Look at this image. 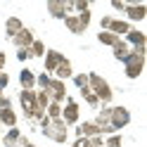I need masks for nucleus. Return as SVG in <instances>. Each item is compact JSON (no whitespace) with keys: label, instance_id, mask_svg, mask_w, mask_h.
<instances>
[{"label":"nucleus","instance_id":"nucleus-1","mask_svg":"<svg viewBox=\"0 0 147 147\" xmlns=\"http://www.w3.org/2000/svg\"><path fill=\"white\" fill-rule=\"evenodd\" d=\"M40 131L45 138H50V140L55 142H67V138H69V126L62 121V119H40Z\"/></svg>","mask_w":147,"mask_h":147},{"label":"nucleus","instance_id":"nucleus-2","mask_svg":"<svg viewBox=\"0 0 147 147\" xmlns=\"http://www.w3.org/2000/svg\"><path fill=\"white\" fill-rule=\"evenodd\" d=\"M88 88L95 93V97L100 100V105H109V102H112L114 90H112V86H109L100 74H95V71L88 74Z\"/></svg>","mask_w":147,"mask_h":147},{"label":"nucleus","instance_id":"nucleus-3","mask_svg":"<svg viewBox=\"0 0 147 147\" xmlns=\"http://www.w3.org/2000/svg\"><path fill=\"white\" fill-rule=\"evenodd\" d=\"M109 123H112L114 131H121L131 123V112L126 107H112V114H109Z\"/></svg>","mask_w":147,"mask_h":147},{"label":"nucleus","instance_id":"nucleus-4","mask_svg":"<svg viewBox=\"0 0 147 147\" xmlns=\"http://www.w3.org/2000/svg\"><path fill=\"white\" fill-rule=\"evenodd\" d=\"M48 12L50 17H55V19H62L64 17L74 14V3H62V0H48Z\"/></svg>","mask_w":147,"mask_h":147},{"label":"nucleus","instance_id":"nucleus-5","mask_svg":"<svg viewBox=\"0 0 147 147\" xmlns=\"http://www.w3.org/2000/svg\"><path fill=\"white\" fill-rule=\"evenodd\" d=\"M45 93L50 95V102H57V105L67 102V83H64V81L50 78V86H48V90H45Z\"/></svg>","mask_w":147,"mask_h":147},{"label":"nucleus","instance_id":"nucleus-6","mask_svg":"<svg viewBox=\"0 0 147 147\" xmlns=\"http://www.w3.org/2000/svg\"><path fill=\"white\" fill-rule=\"evenodd\" d=\"M78 116H81V109H78V102H74L71 97H67V105L62 107V121L67 123V126H74V123H78Z\"/></svg>","mask_w":147,"mask_h":147},{"label":"nucleus","instance_id":"nucleus-7","mask_svg":"<svg viewBox=\"0 0 147 147\" xmlns=\"http://www.w3.org/2000/svg\"><path fill=\"white\" fill-rule=\"evenodd\" d=\"M126 22H142L147 17V5L145 3H126Z\"/></svg>","mask_w":147,"mask_h":147},{"label":"nucleus","instance_id":"nucleus-8","mask_svg":"<svg viewBox=\"0 0 147 147\" xmlns=\"http://www.w3.org/2000/svg\"><path fill=\"white\" fill-rule=\"evenodd\" d=\"M67 59L59 50H45V74H55V69Z\"/></svg>","mask_w":147,"mask_h":147},{"label":"nucleus","instance_id":"nucleus-9","mask_svg":"<svg viewBox=\"0 0 147 147\" xmlns=\"http://www.w3.org/2000/svg\"><path fill=\"white\" fill-rule=\"evenodd\" d=\"M95 135H100V128L95 121H83L76 126V138H95Z\"/></svg>","mask_w":147,"mask_h":147},{"label":"nucleus","instance_id":"nucleus-10","mask_svg":"<svg viewBox=\"0 0 147 147\" xmlns=\"http://www.w3.org/2000/svg\"><path fill=\"white\" fill-rule=\"evenodd\" d=\"M19 105L24 109V114L29 116L31 109L36 107V90H22V93H19Z\"/></svg>","mask_w":147,"mask_h":147},{"label":"nucleus","instance_id":"nucleus-11","mask_svg":"<svg viewBox=\"0 0 147 147\" xmlns=\"http://www.w3.org/2000/svg\"><path fill=\"white\" fill-rule=\"evenodd\" d=\"M64 26H67L71 33H76V36L86 33V29H88V26L78 19V14H69V17H64Z\"/></svg>","mask_w":147,"mask_h":147},{"label":"nucleus","instance_id":"nucleus-12","mask_svg":"<svg viewBox=\"0 0 147 147\" xmlns=\"http://www.w3.org/2000/svg\"><path fill=\"white\" fill-rule=\"evenodd\" d=\"M33 40H36V38H33V31H31V29H26V26H24V29L12 38V43L17 45V48H31V43H33Z\"/></svg>","mask_w":147,"mask_h":147},{"label":"nucleus","instance_id":"nucleus-13","mask_svg":"<svg viewBox=\"0 0 147 147\" xmlns=\"http://www.w3.org/2000/svg\"><path fill=\"white\" fill-rule=\"evenodd\" d=\"M133 29V26L131 24H128L126 19H114V17H112V22H109V33H114V36H119V38H121V36H126L128 31H131Z\"/></svg>","mask_w":147,"mask_h":147},{"label":"nucleus","instance_id":"nucleus-14","mask_svg":"<svg viewBox=\"0 0 147 147\" xmlns=\"http://www.w3.org/2000/svg\"><path fill=\"white\" fill-rule=\"evenodd\" d=\"M123 40L131 45V48H140V45H145V43H147V36H145L140 29H131V31L123 36Z\"/></svg>","mask_w":147,"mask_h":147},{"label":"nucleus","instance_id":"nucleus-15","mask_svg":"<svg viewBox=\"0 0 147 147\" xmlns=\"http://www.w3.org/2000/svg\"><path fill=\"white\" fill-rule=\"evenodd\" d=\"M19 83H22V90H36V74L31 69H22L19 71Z\"/></svg>","mask_w":147,"mask_h":147},{"label":"nucleus","instance_id":"nucleus-16","mask_svg":"<svg viewBox=\"0 0 147 147\" xmlns=\"http://www.w3.org/2000/svg\"><path fill=\"white\" fill-rule=\"evenodd\" d=\"M22 29H24V24H22L19 17H10V19L5 22V33H7V38H14Z\"/></svg>","mask_w":147,"mask_h":147},{"label":"nucleus","instance_id":"nucleus-17","mask_svg":"<svg viewBox=\"0 0 147 147\" xmlns=\"http://www.w3.org/2000/svg\"><path fill=\"white\" fill-rule=\"evenodd\" d=\"M71 76H74L71 62H69V59H64V62L59 64V67L55 69V78H57V81H67V78H71Z\"/></svg>","mask_w":147,"mask_h":147},{"label":"nucleus","instance_id":"nucleus-18","mask_svg":"<svg viewBox=\"0 0 147 147\" xmlns=\"http://www.w3.org/2000/svg\"><path fill=\"white\" fill-rule=\"evenodd\" d=\"M112 52H114V57H116L119 62H126V59H128V52H131V45L121 38V40H119L114 48H112Z\"/></svg>","mask_w":147,"mask_h":147},{"label":"nucleus","instance_id":"nucleus-19","mask_svg":"<svg viewBox=\"0 0 147 147\" xmlns=\"http://www.w3.org/2000/svg\"><path fill=\"white\" fill-rule=\"evenodd\" d=\"M0 126H7V128H14L17 126L14 109H0Z\"/></svg>","mask_w":147,"mask_h":147},{"label":"nucleus","instance_id":"nucleus-20","mask_svg":"<svg viewBox=\"0 0 147 147\" xmlns=\"http://www.w3.org/2000/svg\"><path fill=\"white\" fill-rule=\"evenodd\" d=\"M109 114H112V107H109V105H105V107L97 112V116L93 119V121L97 123V128H102V126H109Z\"/></svg>","mask_w":147,"mask_h":147},{"label":"nucleus","instance_id":"nucleus-21","mask_svg":"<svg viewBox=\"0 0 147 147\" xmlns=\"http://www.w3.org/2000/svg\"><path fill=\"white\" fill-rule=\"evenodd\" d=\"M19 138H22V131L14 126V128H10V131H7V133L3 135V140H0V142H3V145H10V147H14Z\"/></svg>","mask_w":147,"mask_h":147},{"label":"nucleus","instance_id":"nucleus-22","mask_svg":"<svg viewBox=\"0 0 147 147\" xmlns=\"http://www.w3.org/2000/svg\"><path fill=\"white\" fill-rule=\"evenodd\" d=\"M97 40L102 43V45H109V48H114V45L121 40V38H119V36H114V33H109V31H100V33H97Z\"/></svg>","mask_w":147,"mask_h":147},{"label":"nucleus","instance_id":"nucleus-23","mask_svg":"<svg viewBox=\"0 0 147 147\" xmlns=\"http://www.w3.org/2000/svg\"><path fill=\"white\" fill-rule=\"evenodd\" d=\"M81 95H83V100H86L90 107H100V100L95 97V93H93V90H90L88 86H86V88H81Z\"/></svg>","mask_w":147,"mask_h":147},{"label":"nucleus","instance_id":"nucleus-24","mask_svg":"<svg viewBox=\"0 0 147 147\" xmlns=\"http://www.w3.org/2000/svg\"><path fill=\"white\" fill-rule=\"evenodd\" d=\"M29 52H31V57H45V43L43 40H33Z\"/></svg>","mask_w":147,"mask_h":147},{"label":"nucleus","instance_id":"nucleus-25","mask_svg":"<svg viewBox=\"0 0 147 147\" xmlns=\"http://www.w3.org/2000/svg\"><path fill=\"white\" fill-rule=\"evenodd\" d=\"M45 116H48V119H59V116H62V105L50 102L48 109H45Z\"/></svg>","mask_w":147,"mask_h":147},{"label":"nucleus","instance_id":"nucleus-26","mask_svg":"<svg viewBox=\"0 0 147 147\" xmlns=\"http://www.w3.org/2000/svg\"><path fill=\"white\" fill-rule=\"evenodd\" d=\"M50 74H36V86H38V90H48V86H50Z\"/></svg>","mask_w":147,"mask_h":147},{"label":"nucleus","instance_id":"nucleus-27","mask_svg":"<svg viewBox=\"0 0 147 147\" xmlns=\"http://www.w3.org/2000/svg\"><path fill=\"white\" fill-rule=\"evenodd\" d=\"M123 145V138L119 135V133H114V135H109L107 140H105V147H121Z\"/></svg>","mask_w":147,"mask_h":147},{"label":"nucleus","instance_id":"nucleus-28","mask_svg":"<svg viewBox=\"0 0 147 147\" xmlns=\"http://www.w3.org/2000/svg\"><path fill=\"white\" fill-rule=\"evenodd\" d=\"M71 81H74V83H76V88L81 90V88H86V86H88V74H74Z\"/></svg>","mask_w":147,"mask_h":147},{"label":"nucleus","instance_id":"nucleus-29","mask_svg":"<svg viewBox=\"0 0 147 147\" xmlns=\"http://www.w3.org/2000/svg\"><path fill=\"white\" fill-rule=\"evenodd\" d=\"M74 10H76V12L81 14V12L90 10V3H88V0H76V3H74Z\"/></svg>","mask_w":147,"mask_h":147},{"label":"nucleus","instance_id":"nucleus-30","mask_svg":"<svg viewBox=\"0 0 147 147\" xmlns=\"http://www.w3.org/2000/svg\"><path fill=\"white\" fill-rule=\"evenodd\" d=\"M17 59H19V62L31 59V52H29V48H17Z\"/></svg>","mask_w":147,"mask_h":147},{"label":"nucleus","instance_id":"nucleus-31","mask_svg":"<svg viewBox=\"0 0 147 147\" xmlns=\"http://www.w3.org/2000/svg\"><path fill=\"white\" fill-rule=\"evenodd\" d=\"M0 109H12V100L7 95H0Z\"/></svg>","mask_w":147,"mask_h":147},{"label":"nucleus","instance_id":"nucleus-32","mask_svg":"<svg viewBox=\"0 0 147 147\" xmlns=\"http://www.w3.org/2000/svg\"><path fill=\"white\" fill-rule=\"evenodd\" d=\"M7 83H10V76H7L5 71H0V93H3V90L7 88Z\"/></svg>","mask_w":147,"mask_h":147},{"label":"nucleus","instance_id":"nucleus-33","mask_svg":"<svg viewBox=\"0 0 147 147\" xmlns=\"http://www.w3.org/2000/svg\"><path fill=\"white\" fill-rule=\"evenodd\" d=\"M71 147H90V142H88V138H76L71 142Z\"/></svg>","mask_w":147,"mask_h":147},{"label":"nucleus","instance_id":"nucleus-34","mask_svg":"<svg viewBox=\"0 0 147 147\" xmlns=\"http://www.w3.org/2000/svg\"><path fill=\"white\" fill-rule=\"evenodd\" d=\"M14 147H36V145L29 140V138H24V135H22L19 140H17V145H14Z\"/></svg>","mask_w":147,"mask_h":147},{"label":"nucleus","instance_id":"nucleus-35","mask_svg":"<svg viewBox=\"0 0 147 147\" xmlns=\"http://www.w3.org/2000/svg\"><path fill=\"white\" fill-rule=\"evenodd\" d=\"M78 19H81V22H83V24L88 26V24H90V10H86V12H81V14H78Z\"/></svg>","mask_w":147,"mask_h":147},{"label":"nucleus","instance_id":"nucleus-36","mask_svg":"<svg viewBox=\"0 0 147 147\" xmlns=\"http://www.w3.org/2000/svg\"><path fill=\"white\" fill-rule=\"evenodd\" d=\"M109 22H112V17H102V19H100V26H102V31L109 29Z\"/></svg>","mask_w":147,"mask_h":147},{"label":"nucleus","instance_id":"nucleus-37","mask_svg":"<svg viewBox=\"0 0 147 147\" xmlns=\"http://www.w3.org/2000/svg\"><path fill=\"white\" fill-rule=\"evenodd\" d=\"M112 7H114V10H119V12H123V10H126V3H119V0H114Z\"/></svg>","mask_w":147,"mask_h":147},{"label":"nucleus","instance_id":"nucleus-38","mask_svg":"<svg viewBox=\"0 0 147 147\" xmlns=\"http://www.w3.org/2000/svg\"><path fill=\"white\" fill-rule=\"evenodd\" d=\"M5 59H7V57H5V52L0 50V71H3V67H5Z\"/></svg>","mask_w":147,"mask_h":147},{"label":"nucleus","instance_id":"nucleus-39","mask_svg":"<svg viewBox=\"0 0 147 147\" xmlns=\"http://www.w3.org/2000/svg\"><path fill=\"white\" fill-rule=\"evenodd\" d=\"M0 140H3V131H0Z\"/></svg>","mask_w":147,"mask_h":147},{"label":"nucleus","instance_id":"nucleus-40","mask_svg":"<svg viewBox=\"0 0 147 147\" xmlns=\"http://www.w3.org/2000/svg\"><path fill=\"white\" fill-rule=\"evenodd\" d=\"M0 95H3V93H0Z\"/></svg>","mask_w":147,"mask_h":147}]
</instances>
